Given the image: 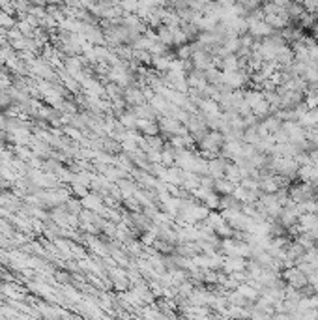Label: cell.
I'll use <instances>...</instances> for the list:
<instances>
[{
	"instance_id": "6da1fadb",
	"label": "cell",
	"mask_w": 318,
	"mask_h": 320,
	"mask_svg": "<svg viewBox=\"0 0 318 320\" xmlns=\"http://www.w3.org/2000/svg\"><path fill=\"white\" fill-rule=\"evenodd\" d=\"M223 142H225V135L219 133L217 129H212V131H206V133L199 139V144H200V150L206 158H212L213 154L223 148Z\"/></svg>"
},
{
	"instance_id": "7a4b0ae2",
	"label": "cell",
	"mask_w": 318,
	"mask_h": 320,
	"mask_svg": "<svg viewBox=\"0 0 318 320\" xmlns=\"http://www.w3.org/2000/svg\"><path fill=\"white\" fill-rule=\"evenodd\" d=\"M283 279H284V283L294 286V288H298V290H303L305 286H309V277L305 276L296 264L290 268H284Z\"/></svg>"
},
{
	"instance_id": "3957f363",
	"label": "cell",
	"mask_w": 318,
	"mask_h": 320,
	"mask_svg": "<svg viewBox=\"0 0 318 320\" xmlns=\"http://www.w3.org/2000/svg\"><path fill=\"white\" fill-rule=\"evenodd\" d=\"M249 80V75L241 70L234 71H223V86L230 90H241Z\"/></svg>"
},
{
	"instance_id": "277c9868",
	"label": "cell",
	"mask_w": 318,
	"mask_h": 320,
	"mask_svg": "<svg viewBox=\"0 0 318 320\" xmlns=\"http://www.w3.org/2000/svg\"><path fill=\"white\" fill-rule=\"evenodd\" d=\"M247 32L253 38H270L272 34H275V28L268 25L264 19H256V21H247Z\"/></svg>"
},
{
	"instance_id": "5b68a950",
	"label": "cell",
	"mask_w": 318,
	"mask_h": 320,
	"mask_svg": "<svg viewBox=\"0 0 318 320\" xmlns=\"http://www.w3.org/2000/svg\"><path fill=\"white\" fill-rule=\"evenodd\" d=\"M223 272L225 274H236V272H243L247 270V260L243 257H229V255H223Z\"/></svg>"
},
{
	"instance_id": "8992f818",
	"label": "cell",
	"mask_w": 318,
	"mask_h": 320,
	"mask_svg": "<svg viewBox=\"0 0 318 320\" xmlns=\"http://www.w3.org/2000/svg\"><path fill=\"white\" fill-rule=\"evenodd\" d=\"M225 169H227V160L225 158H210L208 161V176H212L213 180L225 176Z\"/></svg>"
},
{
	"instance_id": "52a82bcc",
	"label": "cell",
	"mask_w": 318,
	"mask_h": 320,
	"mask_svg": "<svg viewBox=\"0 0 318 320\" xmlns=\"http://www.w3.org/2000/svg\"><path fill=\"white\" fill-rule=\"evenodd\" d=\"M296 225H298V231L300 232L315 231L318 225V213H301Z\"/></svg>"
},
{
	"instance_id": "ba28073f",
	"label": "cell",
	"mask_w": 318,
	"mask_h": 320,
	"mask_svg": "<svg viewBox=\"0 0 318 320\" xmlns=\"http://www.w3.org/2000/svg\"><path fill=\"white\" fill-rule=\"evenodd\" d=\"M238 186V184H234V182H230L227 178H217L215 180V184H213V189L217 191V193H221V195H232V191H234V187Z\"/></svg>"
},
{
	"instance_id": "9c48e42d",
	"label": "cell",
	"mask_w": 318,
	"mask_h": 320,
	"mask_svg": "<svg viewBox=\"0 0 318 320\" xmlns=\"http://www.w3.org/2000/svg\"><path fill=\"white\" fill-rule=\"evenodd\" d=\"M262 125H264L266 131L272 135V133H275V131H279V129H281V125H283V120H281V118H279L277 115L266 116L264 120H262Z\"/></svg>"
},
{
	"instance_id": "30bf717a",
	"label": "cell",
	"mask_w": 318,
	"mask_h": 320,
	"mask_svg": "<svg viewBox=\"0 0 318 320\" xmlns=\"http://www.w3.org/2000/svg\"><path fill=\"white\" fill-rule=\"evenodd\" d=\"M225 178L234 182V184H239L241 182V169L236 163H227V169H225Z\"/></svg>"
}]
</instances>
